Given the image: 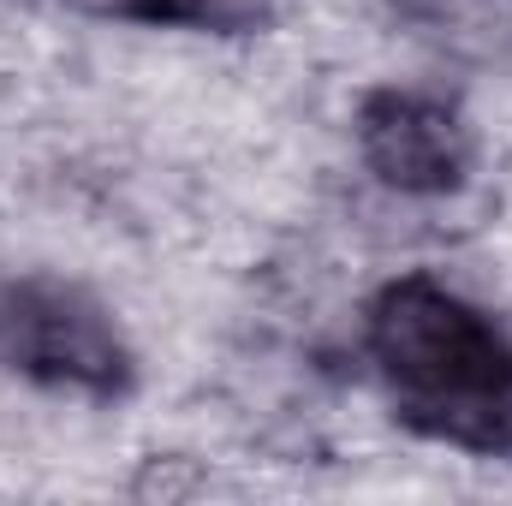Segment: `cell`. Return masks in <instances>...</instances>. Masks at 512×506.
Here are the masks:
<instances>
[{
    "label": "cell",
    "instance_id": "7a4b0ae2",
    "mask_svg": "<svg viewBox=\"0 0 512 506\" xmlns=\"http://www.w3.org/2000/svg\"><path fill=\"white\" fill-rule=\"evenodd\" d=\"M0 370L78 393H120L131 381V352L84 292L54 280H12L0 286Z\"/></svg>",
    "mask_w": 512,
    "mask_h": 506
},
{
    "label": "cell",
    "instance_id": "277c9868",
    "mask_svg": "<svg viewBox=\"0 0 512 506\" xmlns=\"http://www.w3.org/2000/svg\"><path fill=\"white\" fill-rule=\"evenodd\" d=\"M96 18H155V0H72Z\"/></svg>",
    "mask_w": 512,
    "mask_h": 506
},
{
    "label": "cell",
    "instance_id": "6da1fadb",
    "mask_svg": "<svg viewBox=\"0 0 512 506\" xmlns=\"http://www.w3.org/2000/svg\"><path fill=\"white\" fill-rule=\"evenodd\" d=\"M364 340L411 429L512 459V346L471 298L405 274L370 304Z\"/></svg>",
    "mask_w": 512,
    "mask_h": 506
},
{
    "label": "cell",
    "instance_id": "3957f363",
    "mask_svg": "<svg viewBox=\"0 0 512 506\" xmlns=\"http://www.w3.org/2000/svg\"><path fill=\"white\" fill-rule=\"evenodd\" d=\"M358 155L393 197H447L471 173V126L429 90H376L358 108Z\"/></svg>",
    "mask_w": 512,
    "mask_h": 506
}]
</instances>
